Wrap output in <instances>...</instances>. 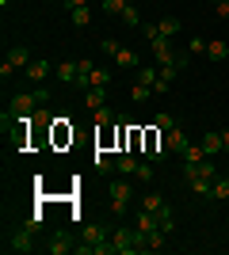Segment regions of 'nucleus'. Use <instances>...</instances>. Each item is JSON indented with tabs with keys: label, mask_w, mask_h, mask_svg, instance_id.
Returning <instances> with one entry per match:
<instances>
[{
	"label": "nucleus",
	"mask_w": 229,
	"mask_h": 255,
	"mask_svg": "<svg viewBox=\"0 0 229 255\" xmlns=\"http://www.w3.org/2000/svg\"><path fill=\"white\" fill-rule=\"evenodd\" d=\"M184 179L191 183V191L195 194H207L210 198V187H214V179H218V164L214 160H199V164H184Z\"/></svg>",
	"instance_id": "1"
},
{
	"label": "nucleus",
	"mask_w": 229,
	"mask_h": 255,
	"mask_svg": "<svg viewBox=\"0 0 229 255\" xmlns=\"http://www.w3.org/2000/svg\"><path fill=\"white\" fill-rule=\"evenodd\" d=\"M111 248H115V255H138V252H145V233L122 225V229L111 233Z\"/></svg>",
	"instance_id": "2"
},
{
	"label": "nucleus",
	"mask_w": 229,
	"mask_h": 255,
	"mask_svg": "<svg viewBox=\"0 0 229 255\" xmlns=\"http://www.w3.org/2000/svg\"><path fill=\"white\" fill-rule=\"evenodd\" d=\"M31 61H34V57H31V50H27V46H11V50H8V57H4V65H0V76L8 80V76L15 73V69H27Z\"/></svg>",
	"instance_id": "3"
},
{
	"label": "nucleus",
	"mask_w": 229,
	"mask_h": 255,
	"mask_svg": "<svg viewBox=\"0 0 229 255\" xmlns=\"http://www.w3.org/2000/svg\"><path fill=\"white\" fill-rule=\"evenodd\" d=\"M134 198V187H130V175H122L119 183H111V213H126Z\"/></svg>",
	"instance_id": "4"
},
{
	"label": "nucleus",
	"mask_w": 229,
	"mask_h": 255,
	"mask_svg": "<svg viewBox=\"0 0 229 255\" xmlns=\"http://www.w3.org/2000/svg\"><path fill=\"white\" fill-rule=\"evenodd\" d=\"M34 111H38L34 92H23V96H15V99L8 103V115H11V118H34Z\"/></svg>",
	"instance_id": "5"
},
{
	"label": "nucleus",
	"mask_w": 229,
	"mask_h": 255,
	"mask_svg": "<svg viewBox=\"0 0 229 255\" xmlns=\"http://www.w3.org/2000/svg\"><path fill=\"white\" fill-rule=\"evenodd\" d=\"M149 46H153V61L157 65H172L176 61V50H172V38H164L161 31L149 38Z\"/></svg>",
	"instance_id": "6"
},
{
	"label": "nucleus",
	"mask_w": 229,
	"mask_h": 255,
	"mask_svg": "<svg viewBox=\"0 0 229 255\" xmlns=\"http://www.w3.org/2000/svg\"><path fill=\"white\" fill-rule=\"evenodd\" d=\"M34 229H27V225H19V233L8 240V252H15V255H31L34 252Z\"/></svg>",
	"instance_id": "7"
},
{
	"label": "nucleus",
	"mask_w": 229,
	"mask_h": 255,
	"mask_svg": "<svg viewBox=\"0 0 229 255\" xmlns=\"http://www.w3.org/2000/svg\"><path fill=\"white\" fill-rule=\"evenodd\" d=\"M164 145H168V152H180V156H184L191 141H187V133L180 126H172V129H164Z\"/></svg>",
	"instance_id": "8"
},
{
	"label": "nucleus",
	"mask_w": 229,
	"mask_h": 255,
	"mask_svg": "<svg viewBox=\"0 0 229 255\" xmlns=\"http://www.w3.org/2000/svg\"><path fill=\"white\" fill-rule=\"evenodd\" d=\"M46 252H50V255H65V252H76V244H73V236H69V233H54V236H50V244H46Z\"/></svg>",
	"instance_id": "9"
},
{
	"label": "nucleus",
	"mask_w": 229,
	"mask_h": 255,
	"mask_svg": "<svg viewBox=\"0 0 229 255\" xmlns=\"http://www.w3.org/2000/svg\"><path fill=\"white\" fill-rule=\"evenodd\" d=\"M115 171H119V175H134V171H138V156H134V149H122L119 156H115Z\"/></svg>",
	"instance_id": "10"
},
{
	"label": "nucleus",
	"mask_w": 229,
	"mask_h": 255,
	"mask_svg": "<svg viewBox=\"0 0 229 255\" xmlns=\"http://www.w3.org/2000/svg\"><path fill=\"white\" fill-rule=\"evenodd\" d=\"M134 229H138V233H153V229H161V221H157L153 210H142L138 217H134Z\"/></svg>",
	"instance_id": "11"
},
{
	"label": "nucleus",
	"mask_w": 229,
	"mask_h": 255,
	"mask_svg": "<svg viewBox=\"0 0 229 255\" xmlns=\"http://www.w3.org/2000/svg\"><path fill=\"white\" fill-rule=\"evenodd\" d=\"M199 145L207 149V156H214V152H222V149H226V141H222V133H218V129L203 133V141H199Z\"/></svg>",
	"instance_id": "12"
},
{
	"label": "nucleus",
	"mask_w": 229,
	"mask_h": 255,
	"mask_svg": "<svg viewBox=\"0 0 229 255\" xmlns=\"http://www.w3.org/2000/svg\"><path fill=\"white\" fill-rule=\"evenodd\" d=\"M84 107H88V111L107 107V92H103V88H88V92H84Z\"/></svg>",
	"instance_id": "13"
},
{
	"label": "nucleus",
	"mask_w": 229,
	"mask_h": 255,
	"mask_svg": "<svg viewBox=\"0 0 229 255\" xmlns=\"http://www.w3.org/2000/svg\"><path fill=\"white\" fill-rule=\"evenodd\" d=\"M164 206H168V202H164V194H161V191H145V194H142V210H153V213H161Z\"/></svg>",
	"instance_id": "14"
},
{
	"label": "nucleus",
	"mask_w": 229,
	"mask_h": 255,
	"mask_svg": "<svg viewBox=\"0 0 229 255\" xmlns=\"http://www.w3.org/2000/svg\"><path fill=\"white\" fill-rule=\"evenodd\" d=\"M157 76H161V65H138V84L153 88V84H157Z\"/></svg>",
	"instance_id": "15"
},
{
	"label": "nucleus",
	"mask_w": 229,
	"mask_h": 255,
	"mask_svg": "<svg viewBox=\"0 0 229 255\" xmlns=\"http://www.w3.org/2000/svg\"><path fill=\"white\" fill-rule=\"evenodd\" d=\"M23 73L31 76L34 84H42L46 76H50V61H31V65H27V69H23Z\"/></svg>",
	"instance_id": "16"
},
{
	"label": "nucleus",
	"mask_w": 229,
	"mask_h": 255,
	"mask_svg": "<svg viewBox=\"0 0 229 255\" xmlns=\"http://www.w3.org/2000/svg\"><path fill=\"white\" fill-rule=\"evenodd\" d=\"M210 198L229 202V175H218V179H214V187H210Z\"/></svg>",
	"instance_id": "17"
},
{
	"label": "nucleus",
	"mask_w": 229,
	"mask_h": 255,
	"mask_svg": "<svg viewBox=\"0 0 229 255\" xmlns=\"http://www.w3.org/2000/svg\"><path fill=\"white\" fill-rule=\"evenodd\" d=\"M76 69H80V61H61L54 73H57V80H65V84H69V80H76Z\"/></svg>",
	"instance_id": "18"
},
{
	"label": "nucleus",
	"mask_w": 229,
	"mask_h": 255,
	"mask_svg": "<svg viewBox=\"0 0 229 255\" xmlns=\"http://www.w3.org/2000/svg\"><path fill=\"white\" fill-rule=\"evenodd\" d=\"M164 236H168V233H161V229L145 233V252H161V248H164Z\"/></svg>",
	"instance_id": "19"
},
{
	"label": "nucleus",
	"mask_w": 229,
	"mask_h": 255,
	"mask_svg": "<svg viewBox=\"0 0 229 255\" xmlns=\"http://www.w3.org/2000/svg\"><path fill=\"white\" fill-rule=\"evenodd\" d=\"M54 122H57V118L50 115V107H38V111H34V126H38V129H50Z\"/></svg>",
	"instance_id": "20"
},
{
	"label": "nucleus",
	"mask_w": 229,
	"mask_h": 255,
	"mask_svg": "<svg viewBox=\"0 0 229 255\" xmlns=\"http://www.w3.org/2000/svg\"><path fill=\"white\" fill-rule=\"evenodd\" d=\"M157 31H161V34H164V38H172V34H176V31H180V19H176V15H164V19H161V23H157Z\"/></svg>",
	"instance_id": "21"
},
{
	"label": "nucleus",
	"mask_w": 229,
	"mask_h": 255,
	"mask_svg": "<svg viewBox=\"0 0 229 255\" xmlns=\"http://www.w3.org/2000/svg\"><path fill=\"white\" fill-rule=\"evenodd\" d=\"M157 221H161V233H168V236L176 233V217H172V210H168V206L157 213Z\"/></svg>",
	"instance_id": "22"
},
{
	"label": "nucleus",
	"mask_w": 229,
	"mask_h": 255,
	"mask_svg": "<svg viewBox=\"0 0 229 255\" xmlns=\"http://www.w3.org/2000/svg\"><path fill=\"white\" fill-rule=\"evenodd\" d=\"M115 61H119L122 69H138V65H142V61H138V53H134V50H126V46L119 50V57H115Z\"/></svg>",
	"instance_id": "23"
},
{
	"label": "nucleus",
	"mask_w": 229,
	"mask_h": 255,
	"mask_svg": "<svg viewBox=\"0 0 229 255\" xmlns=\"http://www.w3.org/2000/svg\"><path fill=\"white\" fill-rule=\"evenodd\" d=\"M107 84H111V69L96 65V69H92V88H107Z\"/></svg>",
	"instance_id": "24"
},
{
	"label": "nucleus",
	"mask_w": 229,
	"mask_h": 255,
	"mask_svg": "<svg viewBox=\"0 0 229 255\" xmlns=\"http://www.w3.org/2000/svg\"><path fill=\"white\" fill-rule=\"evenodd\" d=\"M138 183H153V160H138V171H134Z\"/></svg>",
	"instance_id": "25"
},
{
	"label": "nucleus",
	"mask_w": 229,
	"mask_h": 255,
	"mask_svg": "<svg viewBox=\"0 0 229 255\" xmlns=\"http://www.w3.org/2000/svg\"><path fill=\"white\" fill-rule=\"evenodd\" d=\"M119 19L126 23V27H142V15H138V8H134V4H126V8H122Z\"/></svg>",
	"instance_id": "26"
},
{
	"label": "nucleus",
	"mask_w": 229,
	"mask_h": 255,
	"mask_svg": "<svg viewBox=\"0 0 229 255\" xmlns=\"http://www.w3.org/2000/svg\"><path fill=\"white\" fill-rule=\"evenodd\" d=\"M69 19H73L76 27H88V23H92V11L88 8H69Z\"/></svg>",
	"instance_id": "27"
},
{
	"label": "nucleus",
	"mask_w": 229,
	"mask_h": 255,
	"mask_svg": "<svg viewBox=\"0 0 229 255\" xmlns=\"http://www.w3.org/2000/svg\"><path fill=\"white\" fill-rule=\"evenodd\" d=\"M199 160H207V149H203V145H187L184 164H199Z\"/></svg>",
	"instance_id": "28"
},
{
	"label": "nucleus",
	"mask_w": 229,
	"mask_h": 255,
	"mask_svg": "<svg viewBox=\"0 0 229 255\" xmlns=\"http://www.w3.org/2000/svg\"><path fill=\"white\" fill-rule=\"evenodd\" d=\"M61 122H65V118H57V122H54V141H57V145H65V141H73V129H65Z\"/></svg>",
	"instance_id": "29"
},
{
	"label": "nucleus",
	"mask_w": 229,
	"mask_h": 255,
	"mask_svg": "<svg viewBox=\"0 0 229 255\" xmlns=\"http://www.w3.org/2000/svg\"><path fill=\"white\" fill-rule=\"evenodd\" d=\"M92 164H96L99 175H111V171H115V160H107L103 152H96V160H92Z\"/></svg>",
	"instance_id": "30"
},
{
	"label": "nucleus",
	"mask_w": 229,
	"mask_h": 255,
	"mask_svg": "<svg viewBox=\"0 0 229 255\" xmlns=\"http://www.w3.org/2000/svg\"><path fill=\"white\" fill-rule=\"evenodd\" d=\"M99 8L107 11V15H122V8H126V0H99Z\"/></svg>",
	"instance_id": "31"
},
{
	"label": "nucleus",
	"mask_w": 229,
	"mask_h": 255,
	"mask_svg": "<svg viewBox=\"0 0 229 255\" xmlns=\"http://www.w3.org/2000/svg\"><path fill=\"white\" fill-rule=\"evenodd\" d=\"M207 53H210V57H218V61H226V57H229V46L226 42H207Z\"/></svg>",
	"instance_id": "32"
},
{
	"label": "nucleus",
	"mask_w": 229,
	"mask_h": 255,
	"mask_svg": "<svg viewBox=\"0 0 229 255\" xmlns=\"http://www.w3.org/2000/svg\"><path fill=\"white\" fill-rule=\"evenodd\" d=\"M92 115H96V126H99V129L115 122V115H111V107H99V111H92Z\"/></svg>",
	"instance_id": "33"
},
{
	"label": "nucleus",
	"mask_w": 229,
	"mask_h": 255,
	"mask_svg": "<svg viewBox=\"0 0 229 255\" xmlns=\"http://www.w3.org/2000/svg\"><path fill=\"white\" fill-rule=\"evenodd\" d=\"M153 126H157V129H161V133H164V129H172V126H176V118L168 115V111H161V115L153 118Z\"/></svg>",
	"instance_id": "34"
},
{
	"label": "nucleus",
	"mask_w": 229,
	"mask_h": 255,
	"mask_svg": "<svg viewBox=\"0 0 229 255\" xmlns=\"http://www.w3.org/2000/svg\"><path fill=\"white\" fill-rule=\"evenodd\" d=\"M149 96H153V88H145V84H134L130 88V99H134V103H145Z\"/></svg>",
	"instance_id": "35"
},
{
	"label": "nucleus",
	"mask_w": 229,
	"mask_h": 255,
	"mask_svg": "<svg viewBox=\"0 0 229 255\" xmlns=\"http://www.w3.org/2000/svg\"><path fill=\"white\" fill-rule=\"evenodd\" d=\"M99 50L107 53V57H119V50H122V46H119V38H103V42H99Z\"/></svg>",
	"instance_id": "36"
},
{
	"label": "nucleus",
	"mask_w": 229,
	"mask_h": 255,
	"mask_svg": "<svg viewBox=\"0 0 229 255\" xmlns=\"http://www.w3.org/2000/svg\"><path fill=\"white\" fill-rule=\"evenodd\" d=\"M187 53L195 57V53H207V38H191V46H187Z\"/></svg>",
	"instance_id": "37"
},
{
	"label": "nucleus",
	"mask_w": 229,
	"mask_h": 255,
	"mask_svg": "<svg viewBox=\"0 0 229 255\" xmlns=\"http://www.w3.org/2000/svg\"><path fill=\"white\" fill-rule=\"evenodd\" d=\"M176 69H180V73H184V69H187V65H191V53H176Z\"/></svg>",
	"instance_id": "38"
},
{
	"label": "nucleus",
	"mask_w": 229,
	"mask_h": 255,
	"mask_svg": "<svg viewBox=\"0 0 229 255\" xmlns=\"http://www.w3.org/2000/svg\"><path fill=\"white\" fill-rule=\"evenodd\" d=\"M34 99H38V107H46V103H50V88H42V84H38V92H34Z\"/></svg>",
	"instance_id": "39"
},
{
	"label": "nucleus",
	"mask_w": 229,
	"mask_h": 255,
	"mask_svg": "<svg viewBox=\"0 0 229 255\" xmlns=\"http://www.w3.org/2000/svg\"><path fill=\"white\" fill-rule=\"evenodd\" d=\"M214 11H218V19H229V0H222V4H214Z\"/></svg>",
	"instance_id": "40"
},
{
	"label": "nucleus",
	"mask_w": 229,
	"mask_h": 255,
	"mask_svg": "<svg viewBox=\"0 0 229 255\" xmlns=\"http://www.w3.org/2000/svg\"><path fill=\"white\" fill-rule=\"evenodd\" d=\"M65 8H88V0H65Z\"/></svg>",
	"instance_id": "41"
},
{
	"label": "nucleus",
	"mask_w": 229,
	"mask_h": 255,
	"mask_svg": "<svg viewBox=\"0 0 229 255\" xmlns=\"http://www.w3.org/2000/svg\"><path fill=\"white\" fill-rule=\"evenodd\" d=\"M222 141H226V149H229V126H226V129H222Z\"/></svg>",
	"instance_id": "42"
},
{
	"label": "nucleus",
	"mask_w": 229,
	"mask_h": 255,
	"mask_svg": "<svg viewBox=\"0 0 229 255\" xmlns=\"http://www.w3.org/2000/svg\"><path fill=\"white\" fill-rule=\"evenodd\" d=\"M126 4H134V0H126Z\"/></svg>",
	"instance_id": "43"
},
{
	"label": "nucleus",
	"mask_w": 229,
	"mask_h": 255,
	"mask_svg": "<svg viewBox=\"0 0 229 255\" xmlns=\"http://www.w3.org/2000/svg\"><path fill=\"white\" fill-rule=\"evenodd\" d=\"M214 4H222V0H214Z\"/></svg>",
	"instance_id": "44"
},
{
	"label": "nucleus",
	"mask_w": 229,
	"mask_h": 255,
	"mask_svg": "<svg viewBox=\"0 0 229 255\" xmlns=\"http://www.w3.org/2000/svg\"><path fill=\"white\" fill-rule=\"evenodd\" d=\"M226 175H229V171H226Z\"/></svg>",
	"instance_id": "45"
}]
</instances>
